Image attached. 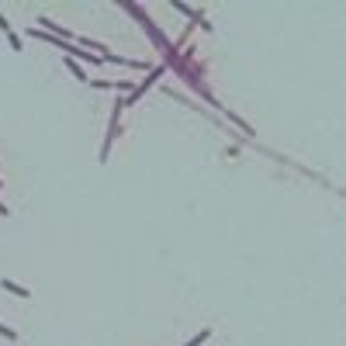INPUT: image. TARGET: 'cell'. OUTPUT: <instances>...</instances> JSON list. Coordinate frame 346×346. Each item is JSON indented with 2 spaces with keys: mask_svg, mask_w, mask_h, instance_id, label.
I'll return each instance as SVG.
<instances>
[{
  "mask_svg": "<svg viewBox=\"0 0 346 346\" xmlns=\"http://www.w3.org/2000/svg\"><path fill=\"white\" fill-rule=\"evenodd\" d=\"M0 284H4V288L11 291V294H21V298H28V288H18L14 281H0Z\"/></svg>",
  "mask_w": 346,
  "mask_h": 346,
  "instance_id": "6da1fadb",
  "label": "cell"
},
{
  "mask_svg": "<svg viewBox=\"0 0 346 346\" xmlns=\"http://www.w3.org/2000/svg\"><path fill=\"white\" fill-rule=\"evenodd\" d=\"M66 66H70V70H73V73L83 80V70H80V62H77V59H66Z\"/></svg>",
  "mask_w": 346,
  "mask_h": 346,
  "instance_id": "7a4b0ae2",
  "label": "cell"
},
{
  "mask_svg": "<svg viewBox=\"0 0 346 346\" xmlns=\"http://www.w3.org/2000/svg\"><path fill=\"white\" fill-rule=\"evenodd\" d=\"M0 336H7V339H18V332H14V329H7V326H0Z\"/></svg>",
  "mask_w": 346,
  "mask_h": 346,
  "instance_id": "3957f363",
  "label": "cell"
},
{
  "mask_svg": "<svg viewBox=\"0 0 346 346\" xmlns=\"http://www.w3.org/2000/svg\"><path fill=\"white\" fill-rule=\"evenodd\" d=\"M0 215H7V208H4V204H0Z\"/></svg>",
  "mask_w": 346,
  "mask_h": 346,
  "instance_id": "277c9868",
  "label": "cell"
}]
</instances>
